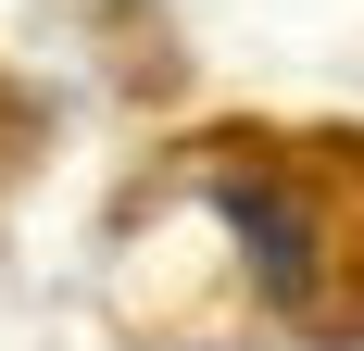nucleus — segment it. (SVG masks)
<instances>
[{
    "label": "nucleus",
    "instance_id": "1",
    "mask_svg": "<svg viewBox=\"0 0 364 351\" xmlns=\"http://www.w3.org/2000/svg\"><path fill=\"white\" fill-rule=\"evenodd\" d=\"M201 176L226 188V226L252 251L264 301L301 339H364V139H214Z\"/></svg>",
    "mask_w": 364,
    "mask_h": 351
}]
</instances>
